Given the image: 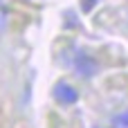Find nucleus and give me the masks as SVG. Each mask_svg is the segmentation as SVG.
Here are the masks:
<instances>
[{"label":"nucleus","instance_id":"nucleus-1","mask_svg":"<svg viewBox=\"0 0 128 128\" xmlns=\"http://www.w3.org/2000/svg\"><path fill=\"white\" fill-rule=\"evenodd\" d=\"M54 97H56L58 104L70 106V104H74V101L79 99V92L74 90V86H70V83H65V81H58V83L54 86Z\"/></svg>","mask_w":128,"mask_h":128},{"label":"nucleus","instance_id":"nucleus-2","mask_svg":"<svg viewBox=\"0 0 128 128\" xmlns=\"http://www.w3.org/2000/svg\"><path fill=\"white\" fill-rule=\"evenodd\" d=\"M74 68L81 76H92L97 72V61L90 58L88 54H76L74 56Z\"/></svg>","mask_w":128,"mask_h":128},{"label":"nucleus","instance_id":"nucleus-3","mask_svg":"<svg viewBox=\"0 0 128 128\" xmlns=\"http://www.w3.org/2000/svg\"><path fill=\"white\" fill-rule=\"evenodd\" d=\"M117 124H119V126H126V128H128V112H124L122 117H117Z\"/></svg>","mask_w":128,"mask_h":128},{"label":"nucleus","instance_id":"nucleus-4","mask_svg":"<svg viewBox=\"0 0 128 128\" xmlns=\"http://www.w3.org/2000/svg\"><path fill=\"white\" fill-rule=\"evenodd\" d=\"M94 4H97V0H83V11H90Z\"/></svg>","mask_w":128,"mask_h":128}]
</instances>
